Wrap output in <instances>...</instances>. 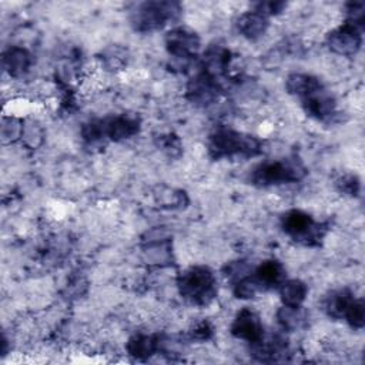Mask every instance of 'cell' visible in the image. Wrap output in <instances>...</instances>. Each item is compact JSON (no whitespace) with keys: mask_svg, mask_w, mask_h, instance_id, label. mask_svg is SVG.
I'll list each match as a JSON object with an SVG mask.
<instances>
[{"mask_svg":"<svg viewBox=\"0 0 365 365\" xmlns=\"http://www.w3.org/2000/svg\"><path fill=\"white\" fill-rule=\"evenodd\" d=\"M287 90L299 98L305 113L317 120H327L335 114L336 101L324 84L302 73H294L287 78Z\"/></svg>","mask_w":365,"mask_h":365,"instance_id":"1","label":"cell"},{"mask_svg":"<svg viewBox=\"0 0 365 365\" xmlns=\"http://www.w3.org/2000/svg\"><path fill=\"white\" fill-rule=\"evenodd\" d=\"M181 297L192 305H207L217 294V279L212 271L204 265H195L185 269L178 278Z\"/></svg>","mask_w":365,"mask_h":365,"instance_id":"2","label":"cell"},{"mask_svg":"<svg viewBox=\"0 0 365 365\" xmlns=\"http://www.w3.org/2000/svg\"><path fill=\"white\" fill-rule=\"evenodd\" d=\"M208 150L214 158L254 157L261 153V141L254 135L224 128L210 135Z\"/></svg>","mask_w":365,"mask_h":365,"instance_id":"3","label":"cell"},{"mask_svg":"<svg viewBox=\"0 0 365 365\" xmlns=\"http://www.w3.org/2000/svg\"><path fill=\"white\" fill-rule=\"evenodd\" d=\"M140 121L133 115H115L106 120H94L83 127V137L88 143H97L103 137L114 141L125 140L137 134Z\"/></svg>","mask_w":365,"mask_h":365,"instance_id":"4","label":"cell"},{"mask_svg":"<svg viewBox=\"0 0 365 365\" xmlns=\"http://www.w3.org/2000/svg\"><path fill=\"white\" fill-rule=\"evenodd\" d=\"M305 175V168L297 160H275L261 163L252 170L251 181L257 185L297 182Z\"/></svg>","mask_w":365,"mask_h":365,"instance_id":"5","label":"cell"},{"mask_svg":"<svg viewBox=\"0 0 365 365\" xmlns=\"http://www.w3.org/2000/svg\"><path fill=\"white\" fill-rule=\"evenodd\" d=\"M180 4L173 1H145L137 6L131 23L138 31H153L178 17Z\"/></svg>","mask_w":365,"mask_h":365,"instance_id":"6","label":"cell"},{"mask_svg":"<svg viewBox=\"0 0 365 365\" xmlns=\"http://www.w3.org/2000/svg\"><path fill=\"white\" fill-rule=\"evenodd\" d=\"M281 225L287 235L307 245L318 244L324 237L321 224H318L309 214L301 210H291L285 212Z\"/></svg>","mask_w":365,"mask_h":365,"instance_id":"7","label":"cell"},{"mask_svg":"<svg viewBox=\"0 0 365 365\" xmlns=\"http://www.w3.org/2000/svg\"><path fill=\"white\" fill-rule=\"evenodd\" d=\"M361 26L345 21L338 29L332 30L327 37V44L331 51L339 56H354L361 48L362 34Z\"/></svg>","mask_w":365,"mask_h":365,"instance_id":"8","label":"cell"},{"mask_svg":"<svg viewBox=\"0 0 365 365\" xmlns=\"http://www.w3.org/2000/svg\"><path fill=\"white\" fill-rule=\"evenodd\" d=\"M231 334L235 338L244 339L251 345L264 338V327L259 317L250 308H242L235 315L231 324Z\"/></svg>","mask_w":365,"mask_h":365,"instance_id":"9","label":"cell"},{"mask_svg":"<svg viewBox=\"0 0 365 365\" xmlns=\"http://www.w3.org/2000/svg\"><path fill=\"white\" fill-rule=\"evenodd\" d=\"M165 46L168 53L175 58L188 60L197 54L200 48V38L191 30L177 27L168 31L165 37Z\"/></svg>","mask_w":365,"mask_h":365,"instance_id":"10","label":"cell"},{"mask_svg":"<svg viewBox=\"0 0 365 365\" xmlns=\"http://www.w3.org/2000/svg\"><path fill=\"white\" fill-rule=\"evenodd\" d=\"M187 93L192 103L207 106L217 100L220 93V84L217 81V77L202 70L194 78H191L187 87Z\"/></svg>","mask_w":365,"mask_h":365,"instance_id":"11","label":"cell"},{"mask_svg":"<svg viewBox=\"0 0 365 365\" xmlns=\"http://www.w3.org/2000/svg\"><path fill=\"white\" fill-rule=\"evenodd\" d=\"M251 275L262 292L267 289L279 288V285L285 281V268L277 259H267L261 262Z\"/></svg>","mask_w":365,"mask_h":365,"instance_id":"12","label":"cell"},{"mask_svg":"<svg viewBox=\"0 0 365 365\" xmlns=\"http://www.w3.org/2000/svg\"><path fill=\"white\" fill-rule=\"evenodd\" d=\"M238 30L242 36L254 40L262 36L268 27V16L259 11L258 9L252 11H247L238 19Z\"/></svg>","mask_w":365,"mask_h":365,"instance_id":"13","label":"cell"},{"mask_svg":"<svg viewBox=\"0 0 365 365\" xmlns=\"http://www.w3.org/2000/svg\"><path fill=\"white\" fill-rule=\"evenodd\" d=\"M160 348V339L155 335L138 334L128 339L127 352L135 359H147L153 356Z\"/></svg>","mask_w":365,"mask_h":365,"instance_id":"14","label":"cell"},{"mask_svg":"<svg viewBox=\"0 0 365 365\" xmlns=\"http://www.w3.org/2000/svg\"><path fill=\"white\" fill-rule=\"evenodd\" d=\"M278 289L282 305L294 308H299L308 294L307 285L299 279H285Z\"/></svg>","mask_w":365,"mask_h":365,"instance_id":"15","label":"cell"},{"mask_svg":"<svg viewBox=\"0 0 365 365\" xmlns=\"http://www.w3.org/2000/svg\"><path fill=\"white\" fill-rule=\"evenodd\" d=\"M31 64V56L21 47H11L3 56V66L10 76H20L29 70Z\"/></svg>","mask_w":365,"mask_h":365,"instance_id":"16","label":"cell"},{"mask_svg":"<svg viewBox=\"0 0 365 365\" xmlns=\"http://www.w3.org/2000/svg\"><path fill=\"white\" fill-rule=\"evenodd\" d=\"M352 299L354 294L349 289L332 291L324 299V309L332 318H344V314Z\"/></svg>","mask_w":365,"mask_h":365,"instance_id":"17","label":"cell"},{"mask_svg":"<svg viewBox=\"0 0 365 365\" xmlns=\"http://www.w3.org/2000/svg\"><path fill=\"white\" fill-rule=\"evenodd\" d=\"M277 318L278 322L282 325L284 329H297L299 328V325L304 321V315L301 312V307L299 308H294V307H285L282 305L281 309L277 312Z\"/></svg>","mask_w":365,"mask_h":365,"instance_id":"18","label":"cell"},{"mask_svg":"<svg viewBox=\"0 0 365 365\" xmlns=\"http://www.w3.org/2000/svg\"><path fill=\"white\" fill-rule=\"evenodd\" d=\"M344 319L355 329H361L365 324V308H364V301L362 298H355L349 302Z\"/></svg>","mask_w":365,"mask_h":365,"instance_id":"19","label":"cell"},{"mask_svg":"<svg viewBox=\"0 0 365 365\" xmlns=\"http://www.w3.org/2000/svg\"><path fill=\"white\" fill-rule=\"evenodd\" d=\"M341 185V190L346 194H351V195H355L359 190V181L356 180V177H352V175H348V177H344L339 182Z\"/></svg>","mask_w":365,"mask_h":365,"instance_id":"20","label":"cell"},{"mask_svg":"<svg viewBox=\"0 0 365 365\" xmlns=\"http://www.w3.org/2000/svg\"><path fill=\"white\" fill-rule=\"evenodd\" d=\"M211 327L207 322H201L200 325H197L192 331V336L197 339H207L211 335Z\"/></svg>","mask_w":365,"mask_h":365,"instance_id":"21","label":"cell"}]
</instances>
